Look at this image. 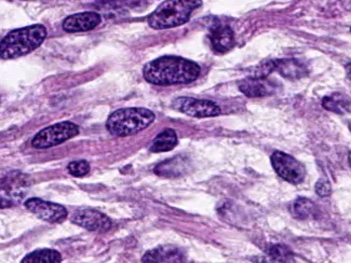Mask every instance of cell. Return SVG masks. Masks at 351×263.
I'll return each instance as SVG.
<instances>
[{
    "label": "cell",
    "instance_id": "1",
    "mask_svg": "<svg viewBox=\"0 0 351 263\" xmlns=\"http://www.w3.org/2000/svg\"><path fill=\"white\" fill-rule=\"evenodd\" d=\"M200 75V66L180 56L156 58L144 66L143 76L155 86L191 84Z\"/></svg>",
    "mask_w": 351,
    "mask_h": 263
},
{
    "label": "cell",
    "instance_id": "2",
    "mask_svg": "<svg viewBox=\"0 0 351 263\" xmlns=\"http://www.w3.org/2000/svg\"><path fill=\"white\" fill-rule=\"evenodd\" d=\"M46 37V27L40 24L14 29L0 41V58L11 60L31 53L41 46Z\"/></svg>",
    "mask_w": 351,
    "mask_h": 263
},
{
    "label": "cell",
    "instance_id": "3",
    "mask_svg": "<svg viewBox=\"0 0 351 263\" xmlns=\"http://www.w3.org/2000/svg\"><path fill=\"white\" fill-rule=\"evenodd\" d=\"M202 0H166L149 16L147 22L154 29H168L187 23Z\"/></svg>",
    "mask_w": 351,
    "mask_h": 263
},
{
    "label": "cell",
    "instance_id": "4",
    "mask_svg": "<svg viewBox=\"0 0 351 263\" xmlns=\"http://www.w3.org/2000/svg\"><path fill=\"white\" fill-rule=\"evenodd\" d=\"M155 119V114L149 109L138 107L118 109L108 116L106 129L114 136H132L147 129Z\"/></svg>",
    "mask_w": 351,
    "mask_h": 263
},
{
    "label": "cell",
    "instance_id": "5",
    "mask_svg": "<svg viewBox=\"0 0 351 263\" xmlns=\"http://www.w3.org/2000/svg\"><path fill=\"white\" fill-rule=\"evenodd\" d=\"M31 180L21 172L7 173L0 176V208L18 205L27 195Z\"/></svg>",
    "mask_w": 351,
    "mask_h": 263
},
{
    "label": "cell",
    "instance_id": "6",
    "mask_svg": "<svg viewBox=\"0 0 351 263\" xmlns=\"http://www.w3.org/2000/svg\"><path fill=\"white\" fill-rule=\"evenodd\" d=\"M80 134V127L73 122L63 121L41 129L32 140L36 149H48L63 144Z\"/></svg>",
    "mask_w": 351,
    "mask_h": 263
},
{
    "label": "cell",
    "instance_id": "7",
    "mask_svg": "<svg viewBox=\"0 0 351 263\" xmlns=\"http://www.w3.org/2000/svg\"><path fill=\"white\" fill-rule=\"evenodd\" d=\"M271 164L281 178L293 185H298L305 179L306 170L304 165L285 152H274L271 155Z\"/></svg>",
    "mask_w": 351,
    "mask_h": 263
},
{
    "label": "cell",
    "instance_id": "8",
    "mask_svg": "<svg viewBox=\"0 0 351 263\" xmlns=\"http://www.w3.org/2000/svg\"><path fill=\"white\" fill-rule=\"evenodd\" d=\"M174 109L193 118H212L221 114V108L215 103L193 97H178L172 103Z\"/></svg>",
    "mask_w": 351,
    "mask_h": 263
},
{
    "label": "cell",
    "instance_id": "9",
    "mask_svg": "<svg viewBox=\"0 0 351 263\" xmlns=\"http://www.w3.org/2000/svg\"><path fill=\"white\" fill-rule=\"evenodd\" d=\"M24 205L31 213L47 223H61L66 221L69 216L66 208L63 205L41 200L38 197L28 199Z\"/></svg>",
    "mask_w": 351,
    "mask_h": 263
},
{
    "label": "cell",
    "instance_id": "10",
    "mask_svg": "<svg viewBox=\"0 0 351 263\" xmlns=\"http://www.w3.org/2000/svg\"><path fill=\"white\" fill-rule=\"evenodd\" d=\"M71 221L92 232H106L112 225V221L105 214L91 208L75 210L71 215Z\"/></svg>",
    "mask_w": 351,
    "mask_h": 263
},
{
    "label": "cell",
    "instance_id": "11",
    "mask_svg": "<svg viewBox=\"0 0 351 263\" xmlns=\"http://www.w3.org/2000/svg\"><path fill=\"white\" fill-rule=\"evenodd\" d=\"M102 22V18L97 12H82L69 16L62 24L66 33H84L92 31Z\"/></svg>",
    "mask_w": 351,
    "mask_h": 263
},
{
    "label": "cell",
    "instance_id": "12",
    "mask_svg": "<svg viewBox=\"0 0 351 263\" xmlns=\"http://www.w3.org/2000/svg\"><path fill=\"white\" fill-rule=\"evenodd\" d=\"M210 42L214 51L225 53L232 50L234 46V34L232 28L227 25L217 24L210 29Z\"/></svg>",
    "mask_w": 351,
    "mask_h": 263
},
{
    "label": "cell",
    "instance_id": "13",
    "mask_svg": "<svg viewBox=\"0 0 351 263\" xmlns=\"http://www.w3.org/2000/svg\"><path fill=\"white\" fill-rule=\"evenodd\" d=\"M239 89L242 93L247 97H267L272 92L275 91L276 84L268 80L267 77L258 78V77H251L245 79L239 84Z\"/></svg>",
    "mask_w": 351,
    "mask_h": 263
},
{
    "label": "cell",
    "instance_id": "14",
    "mask_svg": "<svg viewBox=\"0 0 351 263\" xmlns=\"http://www.w3.org/2000/svg\"><path fill=\"white\" fill-rule=\"evenodd\" d=\"M186 255L180 248L174 246H160L148 251L143 257V262H183Z\"/></svg>",
    "mask_w": 351,
    "mask_h": 263
},
{
    "label": "cell",
    "instance_id": "15",
    "mask_svg": "<svg viewBox=\"0 0 351 263\" xmlns=\"http://www.w3.org/2000/svg\"><path fill=\"white\" fill-rule=\"evenodd\" d=\"M189 165V161L185 158L176 157L157 165L155 173L162 177H178L187 172Z\"/></svg>",
    "mask_w": 351,
    "mask_h": 263
},
{
    "label": "cell",
    "instance_id": "16",
    "mask_svg": "<svg viewBox=\"0 0 351 263\" xmlns=\"http://www.w3.org/2000/svg\"><path fill=\"white\" fill-rule=\"evenodd\" d=\"M275 71L289 79H300L308 74L305 64L298 60H278L275 61Z\"/></svg>",
    "mask_w": 351,
    "mask_h": 263
},
{
    "label": "cell",
    "instance_id": "17",
    "mask_svg": "<svg viewBox=\"0 0 351 263\" xmlns=\"http://www.w3.org/2000/svg\"><path fill=\"white\" fill-rule=\"evenodd\" d=\"M178 144L176 132L172 129H163L153 140L150 146V151L159 153V152H168L173 150Z\"/></svg>",
    "mask_w": 351,
    "mask_h": 263
},
{
    "label": "cell",
    "instance_id": "18",
    "mask_svg": "<svg viewBox=\"0 0 351 263\" xmlns=\"http://www.w3.org/2000/svg\"><path fill=\"white\" fill-rule=\"evenodd\" d=\"M62 255L53 249H39L24 257L23 263H58L61 262Z\"/></svg>",
    "mask_w": 351,
    "mask_h": 263
},
{
    "label": "cell",
    "instance_id": "19",
    "mask_svg": "<svg viewBox=\"0 0 351 263\" xmlns=\"http://www.w3.org/2000/svg\"><path fill=\"white\" fill-rule=\"evenodd\" d=\"M322 105L326 110L335 114H345L349 110V101L341 94L335 93L324 97Z\"/></svg>",
    "mask_w": 351,
    "mask_h": 263
},
{
    "label": "cell",
    "instance_id": "20",
    "mask_svg": "<svg viewBox=\"0 0 351 263\" xmlns=\"http://www.w3.org/2000/svg\"><path fill=\"white\" fill-rule=\"evenodd\" d=\"M291 212L294 217L298 218V219H306V218L311 217L315 212V204L307 199L300 197L293 203Z\"/></svg>",
    "mask_w": 351,
    "mask_h": 263
},
{
    "label": "cell",
    "instance_id": "21",
    "mask_svg": "<svg viewBox=\"0 0 351 263\" xmlns=\"http://www.w3.org/2000/svg\"><path fill=\"white\" fill-rule=\"evenodd\" d=\"M270 259L277 262H290L293 261V253L289 248L283 245H274L270 247L269 251Z\"/></svg>",
    "mask_w": 351,
    "mask_h": 263
},
{
    "label": "cell",
    "instance_id": "22",
    "mask_svg": "<svg viewBox=\"0 0 351 263\" xmlns=\"http://www.w3.org/2000/svg\"><path fill=\"white\" fill-rule=\"evenodd\" d=\"M67 170L75 177H82L90 172V164L84 160H80V161L69 163Z\"/></svg>",
    "mask_w": 351,
    "mask_h": 263
},
{
    "label": "cell",
    "instance_id": "23",
    "mask_svg": "<svg viewBox=\"0 0 351 263\" xmlns=\"http://www.w3.org/2000/svg\"><path fill=\"white\" fill-rule=\"evenodd\" d=\"M315 189H316L317 195L322 197H328L332 192L331 185H330V182L328 180H319L316 184Z\"/></svg>",
    "mask_w": 351,
    "mask_h": 263
},
{
    "label": "cell",
    "instance_id": "24",
    "mask_svg": "<svg viewBox=\"0 0 351 263\" xmlns=\"http://www.w3.org/2000/svg\"><path fill=\"white\" fill-rule=\"evenodd\" d=\"M97 1L99 3H114V1H118V0H97Z\"/></svg>",
    "mask_w": 351,
    "mask_h": 263
}]
</instances>
